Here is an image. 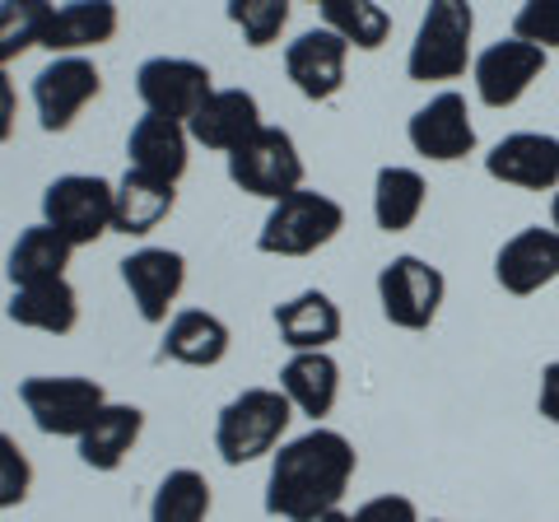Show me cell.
<instances>
[{
  "mask_svg": "<svg viewBox=\"0 0 559 522\" xmlns=\"http://www.w3.org/2000/svg\"><path fill=\"white\" fill-rule=\"evenodd\" d=\"M261 127H266V121H261L257 94H248V90H215L197 108V117L187 121V135L197 145H205V150H224V154H229L242 141H252Z\"/></svg>",
  "mask_w": 559,
  "mask_h": 522,
  "instance_id": "cell-17",
  "label": "cell"
},
{
  "mask_svg": "<svg viewBox=\"0 0 559 522\" xmlns=\"http://www.w3.org/2000/svg\"><path fill=\"white\" fill-rule=\"evenodd\" d=\"M540 415H546L550 425H559V359L546 364V373H540V396H536Z\"/></svg>",
  "mask_w": 559,
  "mask_h": 522,
  "instance_id": "cell-35",
  "label": "cell"
},
{
  "mask_svg": "<svg viewBox=\"0 0 559 522\" xmlns=\"http://www.w3.org/2000/svg\"><path fill=\"white\" fill-rule=\"evenodd\" d=\"M159 355L191 364V369H215V364L229 355V327L205 308H182V312H173V322L164 327Z\"/></svg>",
  "mask_w": 559,
  "mask_h": 522,
  "instance_id": "cell-23",
  "label": "cell"
},
{
  "mask_svg": "<svg viewBox=\"0 0 559 522\" xmlns=\"http://www.w3.org/2000/svg\"><path fill=\"white\" fill-rule=\"evenodd\" d=\"M28 490H33V462L24 458V448L0 429V513L24 503Z\"/></svg>",
  "mask_w": 559,
  "mask_h": 522,
  "instance_id": "cell-33",
  "label": "cell"
},
{
  "mask_svg": "<svg viewBox=\"0 0 559 522\" xmlns=\"http://www.w3.org/2000/svg\"><path fill=\"white\" fill-rule=\"evenodd\" d=\"M448 281L439 266H429L425 257H392L388 266L378 271V304L382 318L392 327H406V332H425V327L439 318L443 308Z\"/></svg>",
  "mask_w": 559,
  "mask_h": 522,
  "instance_id": "cell-8",
  "label": "cell"
},
{
  "mask_svg": "<svg viewBox=\"0 0 559 522\" xmlns=\"http://www.w3.org/2000/svg\"><path fill=\"white\" fill-rule=\"evenodd\" d=\"M349 518H355V522H419V509L406 495H378L369 503H359Z\"/></svg>",
  "mask_w": 559,
  "mask_h": 522,
  "instance_id": "cell-34",
  "label": "cell"
},
{
  "mask_svg": "<svg viewBox=\"0 0 559 522\" xmlns=\"http://www.w3.org/2000/svg\"><path fill=\"white\" fill-rule=\"evenodd\" d=\"M485 173L518 191H555L559 187V135L513 131L485 154Z\"/></svg>",
  "mask_w": 559,
  "mask_h": 522,
  "instance_id": "cell-13",
  "label": "cell"
},
{
  "mask_svg": "<svg viewBox=\"0 0 559 522\" xmlns=\"http://www.w3.org/2000/svg\"><path fill=\"white\" fill-rule=\"evenodd\" d=\"M187 145H191L187 121L145 112V117H140L135 127H131V135H127V159H131V168L150 173V178L178 182L182 173H187V159H191Z\"/></svg>",
  "mask_w": 559,
  "mask_h": 522,
  "instance_id": "cell-18",
  "label": "cell"
},
{
  "mask_svg": "<svg viewBox=\"0 0 559 522\" xmlns=\"http://www.w3.org/2000/svg\"><path fill=\"white\" fill-rule=\"evenodd\" d=\"M471 33H476L471 0H429L406 57V75L415 84L462 80L471 66Z\"/></svg>",
  "mask_w": 559,
  "mask_h": 522,
  "instance_id": "cell-3",
  "label": "cell"
},
{
  "mask_svg": "<svg viewBox=\"0 0 559 522\" xmlns=\"http://www.w3.org/2000/svg\"><path fill=\"white\" fill-rule=\"evenodd\" d=\"M433 522H452V518H433Z\"/></svg>",
  "mask_w": 559,
  "mask_h": 522,
  "instance_id": "cell-39",
  "label": "cell"
},
{
  "mask_svg": "<svg viewBox=\"0 0 559 522\" xmlns=\"http://www.w3.org/2000/svg\"><path fill=\"white\" fill-rule=\"evenodd\" d=\"M205 513H210V485L191 466L168 472L150 499V522H205Z\"/></svg>",
  "mask_w": 559,
  "mask_h": 522,
  "instance_id": "cell-29",
  "label": "cell"
},
{
  "mask_svg": "<svg viewBox=\"0 0 559 522\" xmlns=\"http://www.w3.org/2000/svg\"><path fill=\"white\" fill-rule=\"evenodd\" d=\"M425 197H429V187H425V178H419L415 168H406V164L378 168V178H373V220H378V229L382 234H406L411 224L419 220V211H425Z\"/></svg>",
  "mask_w": 559,
  "mask_h": 522,
  "instance_id": "cell-27",
  "label": "cell"
},
{
  "mask_svg": "<svg viewBox=\"0 0 559 522\" xmlns=\"http://www.w3.org/2000/svg\"><path fill=\"white\" fill-rule=\"evenodd\" d=\"M14 112H20V94H14V80L0 66V145L14 135Z\"/></svg>",
  "mask_w": 559,
  "mask_h": 522,
  "instance_id": "cell-36",
  "label": "cell"
},
{
  "mask_svg": "<svg viewBox=\"0 0 559 522\" xmlns=\"http://www.w3.org/2000/svg\"><path fill=\"white\" fill-rule=\"evenodd\" d=\"M318 10H322V28L341 33L359 51H378L392 38V14L378 0H318Z\"/></svg>",
  "mask_w": 559,
  "mask_h": 522,
  "instance_id": "cell-28",
  "label": "cell"
},
{
  "mask_svg": "<svg viewBox=\"0 0 559 522\" xmlns=\"http://www.w3.org/2000/svg\"><path fill=\"white\" fill-rule=\"evenodd\" d=\"M513 38L540 51H559V0H522L513 14Z\"/></svg>",
  "mask_w": 559,
  "mask_h": 522,
  "instance_id": "cell-32",
  "label": "cell"
},
{
  "mask_svg": "<svg viewBox=\"0 0 559 522\" xmlns=\"http://www.w3.org/2000/svg\"><path fill=\"white\" fill-rule=\"evenodd\" d=\"M280 392L289 396V406L299 415H312L322 420L336 406V392H341V364L331 359L326 351H304V355H289L285 369H280Z\"/></svg>",
  "mask_w": 559,
  "mask_h": 522,
  "instance_id": "cell-25",
  "label": "cell"
},
{
  "mask_svg": "<svg viewBox=\"0 0 559 522\" xmlns=\"http://www.w3.org/2000/svg\"><path fill=\"white\" fill-rule=\"evenodd\" d=\"M294 420V406L280 388H248L238 392L215 420V452L224 466H248L280 448Z\"/></svg>",
  "mask_w": 559,
  "mask_h": 522,
  "instance_id": "cell-2",
  "label": "cell"
},
{
  "mask_svg": "<svg viewBox=\"0 0 559 522\" xmlns=\"http://www.w3.org/2000/svg\"><path fill=\"white\" fill-rule=\"evenodd\" d=\"M345 57L349 43L331 28H308L285 47V75L294 80V90L312 103H326L341 94L345 84Z\"/></svg>",
  "mask_w": 559,
  "mask_h": 522,
  "instance_id": "cell-15",
  "label": "cell"
},
{
  "mask_svg": "<svg viewBox=\"0 0 559 522\" xmlns=\"http://www.w3.org/2000/svg\"><path fill=\"white\" fill-rule=\"evenodd\" d=\"M345 229V211L341 201H331L326 191H289L285 201L271 205L266 224L257 234V248L266 257H308L326 248L331 238Z\"/></svg>",
  "mask_w": 559,
  "mask_h": 522,
  "instance_id": "cell-4",
  "label": "cell"
},
{
  "mask_svg": "<svg viewBox=\"0 0 559 522\" xmlns=\"http://www.w3.org/2000/svg\"><path fill=\"white\" fill-rule=\"evenodd\" d=\"M229 24L248 47H271L289 24V0H229Z\"/></svg>",
  "mask_w": 559,
  "mask_h": 522,
  "instance_id": "cell-31",
  "label": "cell"
},
{
  "mask_svg": "<svg viewBox=\"0 0 559 522\" xmlns=\"http://www.w3.org/2000/svg\"><path fill=\"white\" fill-rule=\"evenodd\" d=\"M550 229L559 234V191H555V201H550Z\"/></svg>",
  "mask_w": 559,
  "mask_h": 522,
  "instance_id": "cell-38",
  "label": "cell"
},
{
  "mask_svg": "<svg viewBox=\"0 0 559 522\" xmlns=\"http://www.w3.org/2000/svg\"><path fill=\"white\" fill-rule=\"evenodd\" d=\"M495 281L509 294H518V299H527V294L559 281V234L540 229V224L518 229L495 257Z\"/></svg>",
  "mask_w": 559,
  "mask_h": 522,
  "instance_id": "cell-16",
  "label": "cell"
},
{
  "mask_svg": "<svg viewBox=\"0 0 559 522\" xmlns=\"http://www.w3.org/2000/svg\"><path fill=\"white\" fill-rule=\"evenodd\" d=\"M140 429H145V411L131 402H108L94 415V425L75 439L80 462L94 466V472H117V466L127 462V452L135 448Z\"/></svg>",
  "mask_w": 559,
  "mask_h": 522,
  "instance_id": "cell-21",
  "label": "cell"
},
{
  "mask_svg": "<svg viewBox=\"0 0 559 522\" xmlns=\"http://www.w3.org/2000/svg\"><path fill=\"white\" fill-rule=\"evenodd\" d=\"M546 71V51L522 43V38H499L489 43L476 61H471V80H476V98L485 108H513V103L532 90Z\"/></svg>",
  "mask_w": 559,
  "mask_h": 522,
  "instance_id": "cell-11",
  "label": "cell"
},
{
  "mask_svg": "<svg viewBox=\"0 0 559 522\" xmlns=\"http://www.w3.org/2000/svg\"><path fill=\"white\" fill-rule=\"evenodd\" d=\"M10 322H20V327H33V332H47V336H66V332H75V322H80V294L75 285L66 281H38V285H20L10 294Z\"/></svg>",
  "mask_w": 559,
  "mask_h": 522,
  "instance_id": "cell-24",
  "label": "cell"
},
{
  "mask_svg": "<svg viewBox=\"0 0 559 522\" xmlns=\"http://www.w3.org/2000/svg\"><path fill=\"white\" fill-rule=\"evenodd\" d=\"M112 191L117 187L94 178V173H66L43 191V224H51L75 248L98 242L112 229Z\"/></svg>",
  "mask_w": 559,
  "mask_h": 522,
  "instance_id": "cell-7",
  "label": "cell"
},
{
  "mask_svg": "<svg viewBox=\"0 0 559 522\" xmlns=\"http://www.w3.org/2000/svg\"><path fill=\"white\" fill-rule=\"evenodd\" d=\"M173 205H178V182H164V178H150V173H140V168H127V178H121L112 191V229L127 234V238H145L173 215Z\"/></svg>",
  "mask_w": 559,
  "mask_h": 522,
  "instance_id": "cell-19",
  "label": "cell"
},
{
  "mask_svg": "<svg viewBox=\"0 0 559 522\" xmlns=\"http://www.w3.org/2000/svg\"><path fill=\"white\" fill-rule=\"evenodd\" d=\"M51 10V0H0V66L24 57L28 47H43Z\"/></svg>",
  "mask_w": 559,
  "mask_h": 522,
  "instance_id": "cell-30",
  "label": "cell"
},
{
  "mask_svg": "<svg viewBox=\"0 0 559 522\" xmlns=\"http://www.w3.org/2000/svg\"><path fill=\"white\" fill-rule=\"evenodd\" d=\"M318 522H355V518H349V513H341V509H331V513H322Z\"/></svg>",
  "mask_w": 559,
  "mask_h": 522,
  "instance_id": "cell-37",
  "label": "cell"
},
{
  "mask_svg": "<svg viewBox=\"0 0 559 522\" xmlns=\"http://www.w3.org/2000/svg\"><path fill=\"white\" fill-rule=\"evenodd\" d=\"M103 90V75L90 57H51L38 75H33V108H38L43 131H70L75 117L90 108Z\"/></svg>",
  "mask_w": 559,
  "mask_h": 522,
  "instance_id": "cell-9",
  "label": "cell"
},
{
  "mask_svg": "<svg viewBox=\"0 0 559 522\" xmlns=\"http://www.w3.org/2000/svg\"><path fill=\"white\" fill-rule=\"evenodd\" d=\"M229 182L242 187L248 197L271 201V205L285 201L289 191H299L304 187V159H299L294 135L280 131V127H261L252 141L229 150Z\"/></svg>",
  "mask_w": 559,
  "mask_h": 522,
  "instance_id": "cell-6",
  "label": "cell"
},
{
  "mask_svg": "<svg viewBox=\"0 0 559 522\" xmlns=\"http://www.w3.org/2000/svg\"><path fill=\"white\" fill-rule=\"evenodd\" d=\"M406 141L415 154H425L433 164H457L476 150V121H471V108L457 90L433 94L425 108L411 117Z\"/></svg>",
  "mask_w": 559,
  "mask_h": 522,
  "instance_id": "cell-12",
  "label": "cell"
},
{
  "mask_svg": "<svg viewBox=\"0 0 559 522\" xmlns=\"http://www.w3.org/2000/svg\"><path fill=\"white\" fill-rule=\"evenodd\" d=\"M20 402L47 439H80L94 425V415L108 406V392H103V382L80 373H61V378L43 373L20 382Z\"/></svg>",
  "mask_w": 559,
  "mask_h": 522,
  "instance_id": "cell-5",
  "label": "cell"
},
{
  "mask_svg": "<svg viewBox=\"0 0 559 522\" xmlns=\"http://www.w3.org/2000/svg\"><path fill=\"white\" fill-rule=\"evenodd\" d=\"M355 466L359 452L345 434L312 425L308 434L271 452L266 513L285 522H318L322 513L341 509L349 481H355Z\"/></svg>",
  "mask_w": 559,
  "mask_h": 522,
  "instance_id": "cell-1",
  "label": "cell"
},
{
  "mask_svg": "<svg viewBox=\"0 0 559 522\" xmlns=\"http://www.w3.org/2000/svg\"><path fill=\"white\" fill-rule=\"evenodd\" d=\"M135 94L145 103V112L191 121L201 103L215 94V80H210L205 66L191 61V57H150L135 71Z\"/></svg>",
  "mask_w": 559,
  "mask_h": 522,
  "instance_id": "cell-10",
  "label": "cell"
},
{
  "mask_svg": "<svg viewBox=\"0 0 559 522\" xmlns=\"http://www.w3.org/2000/svg\"><path fill=\"white\" fill-rule=\"evenodd\" d=\"M275 332L294 355L304 351H326L331 341H341V308L331 304V294L304 289L289 304L275 308Z\"/></svg>",
  "mask_w": 559,
  "mask_h": 522,
  "instance_id": "cell-22",
  "label": "cell"
},
{
  "mask_svg": "<svg viewBox=\"0 0 559 522\" xmlns=\"http://www.w3.org/2000/svg\"><path fill=\"white\" fill-rule=\"evenodd\" d=\"M70 252H75L70 238H61L51 224H33L10 248V261H5L10 285L20 289V285H38V281H61L70 266Z\"/></svg>",
  "mask_w": 559,
  "mask_h": 522,
  "instance_id": "cell-26",
  "label": "cell"
},
{
  "mask_svg": "<svg viewBox=\"0 0 559 522\" xmlns=\"http://www.w3.org/2000/svg\"><path fill=\"white\" fill-rule=\"evenodd\" d=\"M121 281H127L140 318L150 327H164L173 299H178L187 285V261L173 248H140L131 257H121Z\"/></svg>",
  "mask_w": 559,
  "mask_h": 522,
  "instance_id": "cell-14",
  "label": "cell"
},
{
  "mask_svg": "<svg viewBox=\"0 0 559 522\" xmlns=\"http://www.w3.org/2000/svg\"><path fill=\"white\" fill-rule=\"evenodd\" d=\"M117 24H121V14H117L112 0H66V5L51 10L43 47L51 57H80L84 47L112 43Z\"/></svg>",
  "mask_w": 559,
  "mask_h": 522,
  "instance_id": "cell-20",
  "label": "cell"
}]
</instances>
